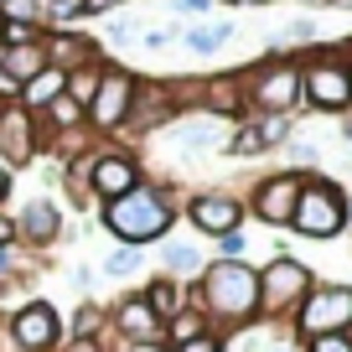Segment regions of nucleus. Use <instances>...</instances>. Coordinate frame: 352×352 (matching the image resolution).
<instances>
[{"label":"nucleus","mask_w":352,"mask_h":352,"mask_svg":"<svg viewBox=\"0 0 352 352\" xmlns=\"http://www.w3.org/2000/svg\"><path fill=\"white\" fill-rule=\"evenodd\" d=\"M218 6H223V0H218Z\"/></svg>","instance_id":"obj_48"},{"label":"nucleus","mask_w":352,"mask_h":352,"mask_svg":"<svg viewBox=\"0 0 352 352\" xmlns=\"http://www.w3.org/2000/svg\"><path fill=\"white\" fill-rule=\"evenodd\" d=\"M342 140H352V109H347V124H342Z\"/></svg>","instance_id":"obj_43"},{"label":"nucleus","mask_w":352,"mask_h":352,"mask_svg":"<svg viewBox=\"0 0 352 352\" xmlns=\"http://www.w3.org/2000/svg\"><path fill=\"white\" fill-rule=\"evenodd\" d=\"M352 321V285H311V296L300 300V311L290 316L300 342L311 337H331Z\"/></svg>","instance_id":"obj_9"},{"label":"nucleus","mask_w":352,"mask_h":352,"mask_svg":"<svg viewBox=\"0 0 352 352\" xmlns=\"http://www.w3.org/2000/svg\"><path fill=\"white\" fill-rule=\"evenodd\" d=\"M166 140L176 145L182 155H197V151H228V130H223V120H212V114H176L171 124H166Z\"/></svg>","instance_id":"obj_16"},{"label":"nucleus","mask_w":352,"mask_h":352,"mask_svg":"<svg viewBox=\"0 0 352 352\" xmlns=\"http://www.w3.org/2000/svg\"><path fill=\"white\" fill-rule=\"evenodd\" d=\"M140 296H145V306H151L155 316H161V327H166L171 316H182V311L192 306V290L182 285V280H171V275H155L151 285L140 290Z\"/></svg>","instance_id":"obj_18"},{"label":"nucleus","mask_w":352,"mask_h":352,"mask_svg":"<svg viewBox=\"0 0 352 352\" xmlns=\"http://www.w3.org/2000/svg\"><path fill=\"white\" fill-rule=\"evenodd\" d=\"M135 94H140V78H135L130 67L109 63V67H104V78H99V88H94V99H88V109H83L88 114V130H94V135H120L124 120H130Z\"/></svg>","instance_id":"obj_7"},{"label":"nucleus","mask_w":352,"mask_h":352,"mask_svg":"<svg viewBox=\"0 0 352 352\" xmlns=\"http://www.w3.org/2000/svg\"><path fill=\"white\" fill-rule=\"evenodd\" d=\"M300 104L321 114H347L352 109V94H347V57H331L316 52L300 63Z\"/></svg>","instance_id":"obj_8"},{"label":"nucleus","mask_w":352,"mask_h":352,"mask_svg":"<svg viewBox=\"0 0 352 352\" xmlns=\"http://www.w3.org/2000/svg\"><path fill=\"white\" fill-rule=\"evenodd\" d=\"M36 124H42V130H52V135H63V140H67L73 130H88V114H83V109H78V104H73V99L63 94V99H52V104H47L42 114H36Z\"/></svg>","instance_id":"obj_24"},{"label":"nucleus","mask_w":352,"mask_h":352,"mask_svg":"<svg viewBox=\"0 0 352 352\" xmlns=\"http://www.w3.org/2000/svg\"><path fill=\"white\" fill-rule=\"evenodd\" d=\"M300 187H306V171H270V176L254 182V192H249L243 208H249L259 223H270V228H290L296 202H300Z\"/></svg>","instance_id":"obj_11"},{"label":"nucleus","mask_w":352,"mask_h":352,"mask_svg":"<svg viewBox=\"0 0 352 352\" xmlns=\"http://www.w3.org/2000/svg\"><path fill=\"white\" fill-rule=\"evenodd\" d=\"M0 21L42 32V0H0Z\"/></svg>","instance_id":"obj_27"},{"label":"nucleus","mask_w":352,"mask_h":352,"mask_svg":"<svg viewBox=\"0 0 352 352\" xmlns=\"http://www.w3.org/2000/svg\"><path fill=\"white\" fill-rule=\"evenodd\" d=\"M182 218H187L197 233H208V239L218 243V239H228V233L243 228L249 208H243L233 192H192V197L182 202Z\"/></svg>","instance_id":"obj_12"},{"label":"nucleus","mask_w":352,"mask_h":352,"mask_svg":"<svg viewBox=\"0 0 352 352\" xmlns=\"http://www.w3.org/2000/svg\"><path fill=\"white\" fill-rule=\"evenodd\" d=\"M176 36H182V32H171V26H145L135 42H140L145 52H161V47H166V42H176Z\"/></svg>","instance_id":"obj_31"},{"label":"nucleus","mask_w":352,"mask_h":352,"mask_svg":"<svg viewBox=\"0 0 352 352\" xmlns=\"http://www.w3.org/2000/svg\"><path fill=\"white\" fill-rule=\"evenodd\" d=\"M347 223H352L347 218V192H342L331 176H306L290 228H296L300 239H337Z\"/></svg>","instance_id":"obj_6"},{"label":"nucleus","mask_w":352,"mask_h":352,"mask_svg":"<svg viewBox=\"0 0 352 352\" xmlns=\"http://www.w3.org/2000/svg\"><path fill=\"white\" fill-rule=\"evenodd\" d=\"M42 155V124L21 104H0V166H32Z\"/></svg>","instance_id":"obj_13"},{"label":"nucleus","mask_w":352,"mask_h":352,"mask_svg":"<svg viewBox=\"0 0 352 352\" xmlns=\"http://www.w3.org/2000/svg\"><path fill=\"white\" fill-rule=\"evenodd\" d=\"M275 352H306L300 342H275Z\"/></svg>","instance_id":"obj_42"},{"label":"nucleus","mask_w":352,"mask_h":352,"mask_svg":"<svg viewBox=\"0 0 352 352\" xmlns=\"http://www.w3.org/2000/svg\"><path fill=\"white\" fill-rule=\"evenodd\" d=\"M233 36H239L233 21H202V26H187V32H182V47H187L192 57H212V52H223Z\"/></svg>","instance_id":"obj_20"},{"label":"nucleus","mask_w":352,"mask_h":352,"mask_svg":"<svg viewBox=\"0 0 352 352\" xmlns=\"http://www.w3.org/2000/svg\"><path fill=\"white\" fill-rule=\"evenodd\" d=\"M208 331H218V327H212V321L202 316L197 306H187L182 316L166 321V342H171V347H182V342H192V337H208Z\"/></svg>","instance_id":"obj_25"},{"label":"nucleus","mask_w":352,"mask_h":352,"mask_svg":"<svg viewBox=\"0 0 352 352\" xmlns=\"http://www.w3.org/2000/svg\"><path fill=\"white\" fill-rule=\"evenodd\" d=\"M73 285L88 290V285H94V270H83V264H78V270H73Z\"/></svg>","instance_id":"obj_40"},{"label":"nucleus","mask_w":352,"mask_h":352,"mask_svg":"<svg viewBox=\"0 0 352 352\" xmlns=\"http://www.w3.org/2000/svg\"><path fill=\"white\" fill-rule=\"evenodd\" d=\"M11 228H16V243H26V249H52L67 223H63V208H57L52 197H32L11 218Z\"/></svg>","instance_id":"obj_15"},{"label":"nucleus","mask_w":352,"mask_h":352,"mask_svg":"<svg viewBox=\"0 0 352 352\" xmlns=\"http://www.w3.org/2000/svg\"><path fill=\"white\" fill-rule=\"evenodd\" d=\"M42 67H47V36H36V42H21V47H0V73L11 78L16 88L32 83Z\"/></svg>","instance_id":"obj_17"},{"label":"nucleus","mask_w":352,"mask_h":352,"mask_svg":"<svg viewBox=\"0 0 352 352\" xmlns=\"http://www.w3.org/2000/svg\"><path fill=\"white\" fill-rule=\"evenodd\" d=\"M316 36H321L316 16H296V21H285L275 36H270V42H275V47H296V42H316Z\"/></svg>","instance_id":"obj_28"},{"label":"nucleus","mask_w":352,"mask_h":352,"mask_svg":"<svg viewBox=\"0 0 352 352\" xmlns=\"http://www.w3.org/2000/svg\"><path fill=\"white\" fill-rule=\"evenodd\" d=\"M6 197H11V171L0 166V208H6Z\"/></svg>","instance_id":"obj_41"},{"label":"nucleus","mask_w":352,"mask_h":352,"mask_svg":"<svg viewBox=\"0 0 352 352\" xmlns=\"http://www.w3.org/2000/svg\"><path fill=\"white\" fill-rule=\"evenodd\" d=\"M109 331H114V342H124V347H135V342H166L161 316L145 306L140 290H135V296H120L109 306Z\"/></svg>","instance_id":"obj_14"},{"label":"nucleus","mask_w":352,"mask_h":352,"mask_svg":"<svg viewBox=\"0 0 352 352\" xmlns=\"http://www.w3.org/2000/svg\"><path fill=\"white\" fill-rule=\"evenodd\" d=\"M342 337H347V342H352V321H347V327H342Z\"/></svg>","instance_id":"obj_45"},{"label":"nucleus","mask_w":352,"mask_h":352,"mask_svg":"<svg viewBox=\"0 0 352 352\" xmlns=\"http://www.w3.org/2000/svg\"><path fill=\"white\" fill-rule=\"evenodd\" d=\"M306 352H352V342L342 337V331H331V337H311V342H300Z\"/></svg>","instance_id":"obj_33"},{"label":"nucleus","mask_w":352,"mask_h":352,"mask_svg":"<svg viewBox=\"0 0 352 352\" xmlns=\"http://www.w3.org/2000/svg\"><path fill=\"white\" fill-rule=\"evenodd\" d=\"M67 176H73V187L78 192H88V197L99 202H114V197H124V192H135L145 182V171H140V161H135V151H124V145H114V140H104V145H94V151H83L73 166H67Z\"/></svg>","instance_id":"obj_3"},{"label":"nucleus","mask_w":352,"mask_h":352,"mask_svg":"<svg viewBox=\"0 0 352 352\" xmlns=\"http://www.w3.org/2000/svg\"><path fill=\"white\" fill-rule=\"evenodd\" d=\"M73 6H88V0H73Z\"/></svg>","instance_id":"obj_46"},{"label":"nucleus","mask_w":352,"mask_h":352,"mask_svg":"<svg viewBox=\"0 0 352 352\" xmlns=\"http://www.w3.org/2000/svg\"><path fill=\"white\" fill-rule=\"evenodd\" d=\"M176 352H228V337H223V331H208V337H192V342H182Z\"/></svg>","instance_id":"obj_32"},{"label":"nucleus","mask_w":352,"mask_h":352,"mask_svg":"<svg viewBox=\"0 0 352 352\" xmlns=\"http://www.w3.org/2000/svg\"><path fill=\"white\" fill-rule=\"evenodd\" d=\"M57 352H109V342H99V337H63Z\"/></svg>","instance_id":"obj_35"},{"label":"nucleus","mask_w":352,"mask_h":352,"mask_svg":"<svg viewBox=\"0 0 352 352\" xmlns=\"http://www.w3.org/2000/svg\"><path fill=\"white\" fill-rule=\"evenodd\" d=\"M140 270H145V254L130 249V243H114V249L104 254V275H114V280H130V275H140Z\"/></svg>","instance_id":"obj_26"},{"label":"nucleus","mask_w":352,"mask_h":352,"mask_svg":"<svg viewBox=\"0 0 352 352\" xmlns=\"http://www.w3.org/2000/svg\"><path fill=\"white\" fill-rule=\"evenodd\" d=\"M176 218H182V197H176L166 182H140L135 192H124V197H114V202L99 208V228L109 233L114 243H130V249L171 239Z\"/></svg>","instance_id":"obj_1"},{"label":"nucleus","mask_w":352,"mask_h":352,"mask_svg":"<svg viewBox=\"0 0 352 352\" xmlns=\"http://www.w3.org/2000/svg\"><path fill=\"white\" fill-rule=\"evenodd\" d=\"M192 290V306L212 321V327H249L259 321V270L249 259L243 264H228V259H208L202 264V275Z\"/></svg>","instance_id":"obj_2"},{"label":"nucleus","mask_w":352,"mask_h":352,"mask_svg":"<svg viewBox=\"0 0 352 352\" xmlns=\"http://www.w3.org/2000/svg\"><path fill=\"white\" fill-rule=\"evenodd\" d=\"M0 337L11 342V352H57L63 347V316H57L52 300H26L11 311Z\"/></svg>","instance_id":"obj_10"},{"label":"nucleus","mask_w":352,"mask_h":352,"mask_svg":"<svg viewBox=\"0 0 352 352\" xmlns=\"http://www.w3.org/2000/svg\"><path fill=\"white\" fill-rule=\"evenodd\" d=\"M104 67H109V57H88V63H78V67H67V99L78 104V109H88V99H94V88H99V78H104Z\"/></svg>","instance_id":"obj_22"},{"label":"nucleus","mask_w":352,"mask_h":352,"mask_svg":"<svg viewBox=\"0 0 352 352\" xmlns=\"http://www.w3.org/2000/svg\"><path fill=\"white\" fill-rule=\"evenodd\" d=\"M161 243H166V249H161V275L182 280V285L202 275V264H208V259H202L192 243H182V239H161Z\"/></svg>","instance_id":"obj_21"},{"label":"nucleus","mask_w":352,"mask_h":352,"mask_svg":"<svg viewBox=\"0 0 352 352\" xmlns=\"http://www.w3.org/2000/svg\"><path fill=\"white\" fill-rule=\"evenodd\" d=\"M285 145H290V161H296V166H316L321 161V151L311 140H285Z\"/></svg>","instance_id":"obj_34"},{"label":"nucleus","mask_w":352,"mask_h":352,"mask_svg":"<svg viewBox=\"0 0 352 352\" xmlns=\"http://www.w3.org/2000/svg\"><path fill=\"white\" fill-rule=\"evenodd\" d=\"M63 337H99V342H109V306H99V300H78V311L67 316Z\"/></svg>","instance_id":"obj_23"},{"label":"nucleus","mask_w":352,"mask_h":352,"mask_svg":"<svg viewBox=\"0 0 352 352\" xmlns=\"http://www.w3.org/2000/svg\"><path fill=\"white\" fill-rule=\"evenodd\" d=\"M243 78V99H249V114H275V120H290V109H300V63L296 57H259Z\"/></svg>","instance_id":"obj_4"},{"label":"nucleus","mask_w":352,"mask_h":352,"mask_svg":"<svg viewBox=\"0 0 352 352\" xmlns=\"http://www.w3.org/2000/svg\"><path fill=\"white\" fill-rule=\"evenodd\" d=\"M124 352H176L171 342H135V347H124Z\"/></svg>","instance_id":"obj_39"},{"label":"nucleus","mask_w":352,"mask_h":352,"mask_svg":"<svg viewBox=\"0 0 352 352\" xmlns=\"http://www.w3.org/2000/svg\"><path fill=\"white\" fill-rule=\"evenodd\" d=\"M347 94H352V57H347Z\"/></svg>","instance_id":"obj_44"},{"label":"nucleus","mask_w":352,"mask_h":352,"mask_svg":"<svg viewBox=\"0 0 352 352\" xmlns=\"http://www.w3.org/2000/svg\"><path fill=\"white\" fill-rule=\"evenodd\" d=\"M243 254H249V239H243V228H239V233H228V239H218V259L243 264Z\"/></svg>","instance_id":"obj_30"},{"label":"nucleus","mask_w":352,"mask_h":352,"mask_svg":"<svg viewBox=\"0 0 352 352\" xmlns=\"http://www.w3.org/2000/svg\"><path fill=\"white\" fill-rule=\"evenodd\" d=\"M311 285H316V275H311L306 264L290 259V254H275L259 270V316L264 321H290L300 311V300L311 296Z\"/></svg>","instance_id":"obj_5"},{"label":"nucleus","mask_w":352,"mask_h":352,"mask_svg":"<svg viewBox=\"0 0 352 352\" xmlns=\"http://www.w3.org/2000/svg\"><path fill=\"white\" fill-rule=\"evenodd\" d=\"M63 94H67V73L47 63L42 73L32 78V83H21V99H16V104H21L26 114H42L47 104H52V99H63Z\"/></svg>","instance_id":"obj_19"},{"label":"nucleus","mask_w":352,"mask_h":352,"mask_svg":"<svg viewBox=\"0 0 352 352\" xmlns=\"http://www.w3.org/2000/svg\"><path fill=\"white\" fill-rule=\"evenodd\" d=\"M114 6H120V0H114Z\"/></svg>","instance_id":"obj_47"},{"label":"nucleus","mask_w":352,"mask_h":352,"mask_svg":"<svg viewBox=\"0 0 352 352\" xmlns=\"http://www.w3.org/2000/svg\"><path fill=\"white\" fill-rule=\"evenodd\" d=\"M11 275H21V254H16V243H11V249H0V285H6Z\"/></svg>","instance_id":"obj_36"},{"label":"nucleus","mask_w":352,"mask_h":352,"mask_svg":"<svg viewBox=\"0 0 352 352\" xmlns=\"http://www.w3.org/2000/svg\"><path fill=\"white\" fill-rule=\"evenodd\" d=\"M135 36H140V26H135L130 16H114V21L104 26V42H99V47H130Z\"/></svg>","instance_id":"obj_29"},{"label":"nucleus","mask_w":352,"mask_h":352,"mask_svg":"<svg viewBox=\"0 0 352 352\" xmlns=\"http://www.w3.org/2000/svg\"><path fill=\"white\" fill-rule=\"evenodd\" d=\"M16 243V228H11V212H0V249H11Z\"/></svg>","instance_id":"obj_38"},{"label":"nucleus","mask_w":352,"mask_h":352,"mask_svg":"<svg viewBox=\"0 0 352 352\" xmlns=\"http://www.w3.org/2000/svg\"><path fill=\"white\" fill-rule=\"evenodd\" d=\"M212 6H218V0H176V11H182V16H208Z\"/></svg>","instance_id":"obj_37"}]
</instances>
